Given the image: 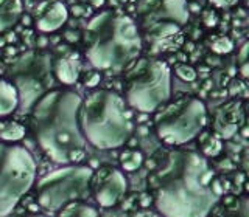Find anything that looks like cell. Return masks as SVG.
Returning <instances> with one entry per match:
<instances>
[{"label": "cell", "instance_id": "cell-6", "mask_svg": "<svg viewBox=\"0 0 249 217\" xmlns=\"http://www.w3.org/2000/svg\"><path fill=\"white\" fill-rule=\"evenodd\" d=\"M207 107L204 101L193 95L168 99L154 112V130L168 147H181L193 141L207 126Z\"/></svg>", "mask_w": 249, "mask_h": 217}, {"label": "cell", "instance_id": "cell-1", "mask_svg": "<svg viewBox=\"0 0 249 217\" xmlns=\"http://www.w3.org/2000/svg\"><path fill=\"white\" fill-rule=\"evenodd\" d=\"M146 177L153 203L162 217H207L223 186L207 157L185 147H160Z\"/></svg>", "mask_w": 249, "mask_h": 217}, {"label": "cell", "instance_id": "cell-22", "mask_svg": "<svg viewBox=\"0 0 249 217\" xmlns=\"http://www.w3.org/2000/svg\"><path fill=\"white\" fill-rule=\"evenodd\" d=\"M175 72L178 76H181L184 81H193L195 78H196V72H195V68L190 65H176Z\"/></svg>", "mask_w": 249, "mask_h": 217}, {"label": "cell", "instance_id": "cell-16", "mask_svg": "<svg viewBox=\"0 0 249 217\" xmlns=\"http://www.w3.org/2000/svg\"><path fill=\"white\" fill-rule=\"evenodd\" d=\"M23 14L22 0H0V33L11 30Z\"/></svg>", "mask_w": 249, "mask_h": 217}, {"label": "cell", "instance_id": "cell-17", "mask_svg": "<svg viewBox=\"0 0 249 217\" xmlns=\"http://www.w3.org/2000/svg\"><path fill=\"white\" fill-rule=\"evenodd\" d=\"M19 108V95L14 85L6 79L0 78V118L14 113Z\"/></svg>", "mask_w": 249, "mask_h": 217}, {"label": "cell", "instance_id": "cell-9", "mask_svg": "<svg viewBox=\"0 0 249 217\" xmlns=\"http://www.w3.org/2000/svg\"><path fill=\"white\" fill-rule=\"evenodd\" d=\"M53 56L45 50H28L18 56L8 68L6 79L19 95V108L28 112L44 93L53 89Z\"/></svg>", "mask_w": 249, "mask_h": 217}, {"label": "cell", "instance_id": "cell-8", "mask_svg": "<svg viewBox=\"0 0 249 217\" xmlns=\"http://www.w3.org/2000/svg\"><path fill=\"white\" fill-rule=\"evenodd\" d=\"M92 168L83 163L62 165L42 175L36 185V202L39 208L56 213L59 208L89 196Z\"/></svg>", "mask_w": 249, "mask_h": 217}, {"label": "cell", "instance_id": "cell-21", "mask_svg": "<svg viewBox=\"0 0 249 217\" xmlns=\"http://www.w3.org/2000/svg\"><path fill=\"white\" fill-rule=\"evenodd\" d=\"M215 53H220V54H223V53H229V51H232V48H233V44H232V41L228 37V36H216V37H213V41H212V46H210Z\"/></svg>", "mask_w": 249, "mask_h": 217}, {"label": "cell", "instance_id": "cell-19", "mask_svg": "<svg viewBox=\"0 0 249 217\" xmlns=\"http://www.w3.org/2000/svg\"><path fill=\"white\" fill-rule=\"evenodd\" d=\"M120 169L124 172H136L145 163L143 152L137 149V147H124L123 152L120 154Z\"/></svg>", "mask_w": 249, "mask_h": 217}, {"label": "cell", "instance_id": "cell-10", "mask_svg": "<svg viewBox=\"0 0 249 217\" xmlns=\"http://www.w3.org/2000/svg\"><path fill=\"white\" fill-rule=\"evenodd\" d=\"M128 191V178L122 169L103 165L92 170L89 194L101 208H114L123 200Z\"/></svg>", "mask_w": 249, "mask_h": 217}, {"label": "cell", "instance_id": "cell-7", "mask_svg": "<svg viewBox=\"0 0 249 217\" xmlns=\"http://www.w3.org/2000/svg\"><path fill=\"white\" fill-rule=\"evenodd\" d=\"M35 155L20 143L0 141V217L10 216L36 183Z\"/></svg>", "mask_w": 249, "mask_h": 217}, {"label": "cell", "instance_id": "cell-15", "mask_svg": "<svg viewBox=\"0 0 249 217\" xmlns=\"http://www.w3.org/2000/svg\"><path fill=\"white\" fill-rule=\"evenodd\" d=\"M207 217H249V200L243 194H223Z\"/></svg>", "mask_w": 249, "mask_h": 217}, {"label": "cell", "instance_id": "cell-12", "mask_svg": "<svg viewBox=\"0 0 249 217\" xmlns=\"http://www.w3.org/2000/svg\"><path fill=\"white\" fill-rule=\"evenodd\" d=\"M245 103L243 101H229L228 104L220 107L215 115L213 132L220 140H229L237 134L241 124L245 123Z\"/></svg>", "mask_w": 249, "mask_h": 217}, {"label": "cell", "instance_id": "cell-5", "mask_svg": "<svg viewBox=\"0 0 249 217\" xmlns=\"http://www.w3.org/2000/svg\"><path fill=\"white\" fill-rule=\"evenodd\" d=\"M171 68L165 61L137 58L123 79V99L140 113H154L171 99Z\"/></svg>", "mask_w": 249, "mask_h": 217}, {"label": "cell", "instance_id": "cell-11", "mask_svg": "<svg viewBox=\"0 0 249 217\" xmlns=\"http://www.w3.org/2000/svg\"><path fill=\"white\" fill-rule=\"evenodd\" d=\"M189 17L187 0H142L139 6V28H146L156 23H175L182 27Z\"/></svg>", "mask_w": 249, "mask_h": 217}, {"label": "cell", "instance_id": "cell-4", "mask_svg": "<svg viewBox=\"0 0 249 217\" xmlns=\"http://www.w3.org/2000/svg\"><path fill=\"white\" fill-rule=\"evenodd\" d=\"M80 126L86 143L100 151L119 149L131 137L128 106L111 89H95L83 98Z\"/></svg>", "mask_w": 249, "mask_h": 217}, {"label": "cell", "instance_id": "cell-18", "mask_svg": "<svg viewBox=\"0 0 249 217\" xmlns=\"http://www.w3.org/2000/svg\"><path fill=\"white\" fill-rule=\"evenodd\" d=\"M56 217H100L98 209L86 200H75L56 211Z\"/></svg>", "mask_w": 249, "mask_h": 217}, {"label": "cell", "instance_id": "cell-2", "mask_svg": "<svg viewBox=\"0 0 249 217\" xmlns=\"http://www.w3.org/2000/svg\"><path fill=\"white\" fill-rule=\"evenodd\" d=\"M83 98L69 89H50L28 110L30 129L41 151L59 165H76L86 155V138L80 126Z\"/></svg>", "mask_w": 249, "mask_h": 217}, {"label": "cell", "instance_id": "cell-25", "mask_svg": "<svg viewBox=\"0 0 249 217\" xmlns=\"http://www.w3.org/2000/svg\"><path fill=\"white\" fill-rule=\"evenodd\" d=\"M27 217H47V216H42V214H30Z\"/></svg>", "mask_w": 249, "mask_h": 217}, {"label": "cell", "instance_id": "cell-20", "mask_svg": "<svg viewBox=\"0 0 249 217\" xmlns=\"http://www.w3.org/2000/svg\"><path fill=\"white\" fill-rule=\"evenodd\" d=\"M25 137V126L18 121H6L0 126V141L19 143Z\"/></svg>", "mask_w": 249, "mask_h": 217}, {"label": "cell", "instance_id": "cell-24", "mask_svg": "<svg viewBox=\"0 0 249 217\" xmlns=\"http://www.w3.org/2000/svg\"><path fill=\"white\" fill-rule=\"evenodd\" d=\"M210 3L215 5L216 8H231L238 3V0H209Z\"/></svg>", "mask_w": 249, "mask_h": 217}, {"label": "cell", "instance_id": "cell-23", "mask_svg": "<svg viewBox=\"0 0 249 217\" xmlns=\"http://www.w3.org/2000/svg\"><path fill=\"white\" fill-rule=\"evenodd\" d=\"M101 81V72L100 70H90V72H88V75H86V79H84V85L89 89H93L97 87V85L100 84Z\"/></svg>", "mask_w": 249, "mask_h": 217}, {"label": "cell", "instance_id": "cell-3", "mask_svg": "<svg viewBox=\"0 0 249 217\" xmlns=\"http://www.w3.org/2000/svg\"><path fill=\"white\" fill-rule=\"evenodd\" d=\"M84 54L89 64L100 72H122L142 51L139 23L123 11H100L88 22L83 34Z\"/></svg>", "mask_w": 249, "mask_h": 217}, {"label": "cell", "instance_id": "cell-14", "mask_svg": "<svg viewBox=\"0 0 249 217\" xmlns=\"http://www.w3.org/2000/svg\"><path fill=\"white\" fill-rule=\"evenodd\" d=\"M53 75L54 78L64 85H72L78 81L81 72L80 53L70 48H64L62 54L52 59Z\"/></svg>", "mask_w": 249, "mask_h": 217}, {"label": "cell", "instance_id": "cell-13", "mask_svg": "<svg viewBox=\"0 0 249 217\" xmlns=\"http://www.w3.org/2000/svg\"><path fill=\"white\" fill-rule=\"evenodd\" d=\"M69 11L66 5L59 0H45L36 11L35 25L41 33H54L66 25Z\"/></svg>", "mask_w": 249, "mask_h": 217}]
</instances>
